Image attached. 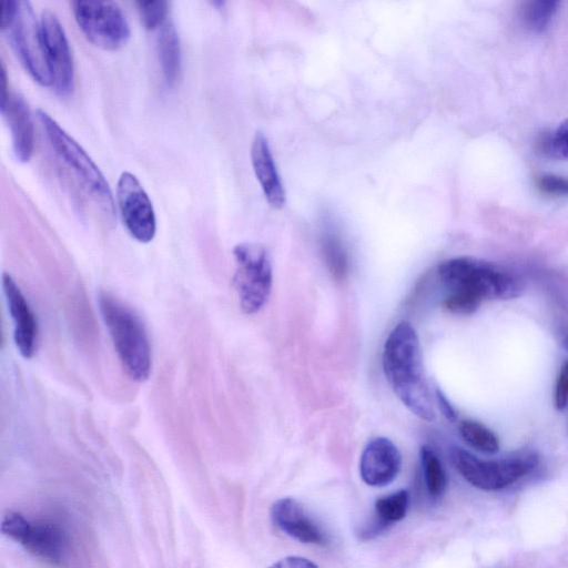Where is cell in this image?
Returning <instances> with one entry per match:
<instances>
[{"instance_id":"obj_28","label":"cell","mask_w":568,"mask_h":568,"mask_svg":"<svg viewBox=\"0 0 568 568\" xmlns=\"http://www.w3.org/2000/svg\"><path fill=\"white\" fill-rule=\"evenodd\" d=\"M18 1L14 0H3L1 1L2 10H1V31H6L10 26L17 10Z\"/></svg>"},{"instance_id":"obj_23","label":"cell","mask_w":568,"mask_h":568,"mask_svg":"<svg viewBox=\"0 0 568 568\" xmlns=\"http://www.w3.org/2000/svg\"><path fill=\"white\" fill-rule=\"evenodd\" d=\"M323 247L331 272L336 278H343L347 272V260L339 239L334 233H326Z\"/></svg>"},{"instance_id":"obj_4","label":"cell","mask_w":568,"mask_h":568,"mask_svg":"<svg viewBox=\"0 0 568 568\" xmlns=\"http://www.w3.org/2000/svg\"><path fill=\"white\" fill-rule=\"evenodd\" d=\"M37 116L54 154L75 176L99 209L108 216H113L114 201L112 192L92 159L45 111L37 110Z\"/></svg>"},{"instance_id":"obj_6","label":"cell","mask_w":568,"mask_h":568,"mask_svg":"<svg viewBox=\"0 0 568 568\" xmlns=\"http://www.w3.org/2000/svg\"><path fill=\"white\" fill-rule=\"evenodd\" d=\"M236 263L234 286L241 310L257 313L267 302L272 290V264L266 248L257 243H241L233 250Z\"/></svg>"},{"instance_id":"obj_9","label":"cell","mask_w":568,"mask_h":568,"mask_svg":"<svg viewBox=\"0 0 568 568\" xmlns=\"http://www.w3.org/2000/svg\"><path fill=\"white\" fill-rule=\"evenodd\" d=\"M1 531L53 565H59L64 557L67 536L54 524L30 523L23 515L8 511L2 518Z\"/></svg>"},{"instance_id":"obj_8","label":"cell","mask_w":568,"mask_h":568,"mask_svg":"<svg viewBox=\"0 0 568 568\" xmlns=\"http://www.w3.org/2000/svg\"><path fill=\"white\" fill-rule=\"evenodd\" d=\"M6 31L30 75L41 85H51L40 20H37L30 2L18 1L16 14Z\"/></svg>"},{"instance_id":"obj_3","label":"cell","mask_w":568,"mask_h":568,"mask_svg":"<svg viewBox=\"0 0 568 568\" xmlns=\"http://www.w3.org/2000/svg\"><path fill=\"white\" fill-rule=\"evenodd\" d=\"M99 308L126 374L134 381H146L151 373V347L141 318L106 292L99 295Z\"/></svg>"},{"instance_id":"obj_7","label":"cell","mask_w":568,"mask_h":568,"mask_svg":"<svg viewBox=\"0 0 568 568\" xmlns=\"http://www.w3.org/2000/svg\"><path fill=\"white\" fill-rule=\"evenodd\" d=\"M72 11L80 30L95 47L113 51L128 42L129 23L116 2L78 0L72 2Z\"/></svg>"},{"instance_id":"obj_15","label":"cell","mask_w":568,"mask_h":568,"mask_svg":"<svg viewBox=\"0 0 568 568\" xmlns=\"http://www.w3.org/2000/svg\"><path fill=\"white\" fill-rule=\"evenodd\" d=\"M0 111L9 124L16 158L28 162L34 149L33 122L28 104L21 95L10 93L0 104Z\"/></svg>"},{"instance_id":"obj_14","label":"cell","mask_w":568,"mask_h":568,"mask_svg":"<svg viewBox=\"0 0 568 568\" xmlns=\"http://www.w3.org/2000/svg\"><path fill=\"white\" fill-rule=\"evenodd\" d=\"M271 518L280 530L303 544L323 546L327 541L323 530L292 497L277 499L272 505Z\"/></svg>"},{"instance_id":"obj_10","label":"cell","mask_w":568,"mask_h":568,"mask_svg":"<svg viewBox=\"0 0 568 568\" xmlns=\"http://www.w3.org/2000/svg\"><path fill=\"white\" fill-rule=\"evenodd\" d=\"M116 201L123 223L140 243H149L156 231V220L152 202L136 179L130 172H122L116 185Z\"/></svg>"},{"instance_id":"obj_1","label":"cell","mask_w":568,"mask_h":568,"mask_svg":"<svg viewBox=\"0 0 568 568\" xmlns=\"http://www.w3.org/2000/svg\"><path fill=\"white\" fill-rule=\"evenodd\" d=\"M437 272L448 290L444 305L454 314L468 315L483 301L513 300L524 292L520 277L498 265L471 256L444 261Z\"/></svg>"},{"instance_id":"obj_19","label":"cell","mask_w":568,"mask_h":568,"mask_svg":"<svg viewBox=\"0 0 568 568\" xmlns=\"http://www.w3.org/2000/svg\"><path fill=\"white\" fill-rule=\"evenodd\" d=\"M559 6L560 2L552 0L524 2L520 8V19L530 31L544 32L549 28Z\"/></svg>"},{"instance_id":"obj_12","label":"cell","mask_w":568,"mask_h":568,"mask_svg":"<svg viewBox=\"0 0 568 568\" xmlns=\"http://www.w3.org/2000/svg\"><path fill=\"white\" fill-rule=\"evenodd\" d=\"M2 287L13 321V339L24 358L33 356L38 342V322L26 296L8 273L2 274Z\"/></svg>"},{"instance_id":"obj_18","label":"cell","mask_w":568,"mask_h":568,"mask_svg":"<svg viewBox=\"0 0 568 568\" xmlns=\"http://www.w3.org/2000/svg\"><path fill=\"white\" fill-rule=\"evenodd\" d=\"M409 495L407 490H398L378 498L375 501V516L373 520L382 530L393 523L402 520L407 513Z\"/></svg>"},{"instance_id":"obj_5","label":"cell","mask_w":568,"mask_h":568,"mask_svg":"<svg viewBox=\"0 0 568 568\" xmlns=\"http://www.w3.org/2000/svg\"><path fill=\"white\" fill-rule=\"evenodd\" d=\"M450 456L460 476L471 486L485 491L505 489L528 475L538 465V457L531 452L487 460L455 447Z\"/></svg>"},{"instance_id":"obj_25","label":"cell","mask_w":568,"mask_h":568,"mask_svg":"<svg viewBox=\"0 0 568 568\" xmlns=\"http://www.w3.org/2000/svg\"><path fill=\"white\" fill-rule=\"evenodd\" d=\"M535 184L542 195L554 199L568 197V178L557 174H541L536 178Z\"/></svg>"},{"instance_id":"obj_2","label":"cell","mask_w":568,"mask_h":568,"mask_svg":"<svg viewBox=\"0 0 568 568\" xmlns=\"http://www.w3.org/2000/svg\"><path fill=\"white\" fill-rule=\"evenodd\" d=\"M382 364L386 379L400 402L417 417L434 420L420 343L410 323L403 321L392 329L384 344Z\"/></svg>"},{"instance_id":"obj_26","label":"cell","mask_w":568,"mask_h":568,"mask_svg":"<svg viewBox=\"0 0 568 568\" xmlns=\"http://www.w3.org/2000/svg\"><path fill=\"white\" fill-rule=\"evenodd\" d=\"M554 403L558 410L565 409L568 404V361L565 362L559 369L555 386Z\"/></svg>"},{"instance_id":"obj_11","label":"cell","mask_w":568,"mask_h":568,"mask_svg":"<svg viewBox=\"0 0 568 568\" xmlns=\"http://www.w3.org/2000/svg\"><path fill=\"white\" fill-rule=\"evenodd\" d=\"M51 87L60 95H68L73 89L74 69L71 50L58 17L45 10L40 17Z\"/></svg>"},{"instance_id":"obj_17","label":"cell","mask_w":568,"mask_h":568,"mask_svg":"<svg viewBox=\"0 0 568 568\" xmlns=\"http://www.w3.org/2000/svg\"><path fill=\"white\" fill-rule=\"evenodd\" d=\"M158 52L164 80L168 85H173L181 69V47L179 34L171 22L166 21L160 28Z\"/></svg>"},{"instance_id":"obj_13","label":"cell","mask_w":568,"mask_h":568,"mask_svg":"<svg viewBox=\"0 0 568 568\" xmlns=\"http://www.w3.org/2000/svg\"><path fill=\"white\" fill-rule=\"evenodd\" d=\"M400 465L402 456L396 445L386 437H376L362 453L359 474L368 486L383 487L397 477Z\"/></svg>"},{"instance_id":"obj_16","label":"cell","mask_w":568,"mask_h":568,"mask_svg":"<svg viewBox=\"0 0 568 568\" xmlns=\"http://www.w3.org/2000/svg\"><path fill=\"white\" fill-rule=\"evenodd\" d=\"M251 161L255 176L268 204L275 209L283 207L285 191L277 173L267 139L256 132L251 144Z\"/></svg>"},{"instance_id":"obj_20","label":"cell","mask_w":568,"mask_h":568,"mask_svg":"<svg viewBox=\"0 0 568 568\" xmlns=\"http://www.w3.org/2000/svg\"><path fill=\"white\" fill-rule=\"evenodd\" d=\"M420 463L428 494L440 498L447 487V476L440 459L429 446L420 447Z\"/></svg>"},{"instance_id":"obj_21","label":"cell","mask_w":568,"mask_h":568,"mask_svg":"<svg viewBox=\"0 0 568 568\" xmlns=\"http://www.w3.org/2000/svg\"><path fill=\"white\" fill-rule=\"evenodd\" d=\"M458 430L463 440L478 452L495 454L499 450L498 437L476 420L466 419L460 422Z\"/></svg>"},{"instance_id":"obj_27","label":"cell","mask_w":568,"mask_h":568,"mask_svg":"<svg viewBox=\"0 0 568 568\" xmlns=\"http://www.w3.org/2000/svg\"><path fill=\"white\" fill-rule=\"evenodd\" d=\"M267 568H318V566L305 557L287 556Z\"/></svg>"},{"instance_id":"obj_24","label":"cell","mask_w":568,"mask_h":568,"mask_svg":"<svg viewBox=\"0 0 568 568\" xmlns=\"http://www.w3.org/2000/svg\"><path fill=\"white\" fill-rule=\"evenodd\" d=\"M136 7L141 22L148 30L161 28L166 22L169 12L166 1H139Z\"/></svg>"},{"instance_id":"obj_22","label":"cell","mask_w":568,"mask_h":568,"mask_svg":"<svg viewBox=\"0 0 568 568\" xmlns=\"http://www.w3.org/2000/svg\"><path fill=\"white\" fill-rule=\"evenodd\" d=\"M542 153L559 160H568V119L558 126L544 134L538 142Z\"/></svg>"},{"instance_id":"obj_29","label":"cell","mask_w":568,"mask_h":568,"mask_svg":"<svg viewBox=\"0 0 568 568\" xmlns=\"http://www.w3.org/2000/svg\"><path fill=\"white\" fill-rule=\"evenodd\" d=\"M435 396L438 403V407L440 408L445 417L450 422H455L457 419V413L452 406V404L448 402L447 397L438 388H436Z\"/></svg>"}]
</instances>
